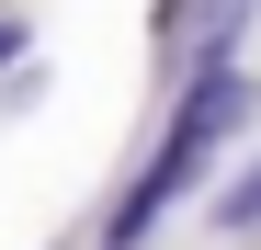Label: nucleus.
<instances>
[{
  "instance_id": "f257e3e1",
  "label": "nucleus",
  "mask_w": 261,
  "mask_h": 250,
  "mask_svg": "<svg viewBox=\"0 0 261 250\" xmlns=\"http://www.w3.org/2000/svg\"><path fill=\"white\" fill-rule=\"evenodd\" d=\"M250 12H261V0H193V23L170 34V57H159V80L182 91V80H204V68H227V57L250 46Z\"/></svg>"
},
{
  "instance_id": "f03ea898",
  "label": "nucleus",
  "mask_w": 261,
  "mask_h": 250,
  "mask_svg": "<svg viewBox=\"0 0 261 250\" xmlns=\"http://www.w3.org/2000/svg\"><path fill=\"white\" fill-rule=\"evenodd\" d=\"M216 228H227V239H261V159H250L227 193H216Z\"/></svg>"
},
{
  "instance_id": "7ed1b4c3",
  "label": "nucleus",
  "mask_w": 261,
  "mask_h": 250,
  "mask_svg": "<svg viewBox=\"0 0 261 250\" xmlns=\"http://www.w3.org/2000/svg\"><path fill=\"white\" fill-rule=\"evenodd\" d=\"M193 23V0H159V46H170V34H182Z\"/></svg>"
},
{
  "instance_id": "20e7f679",
  "label": "nucleus",
  "mask_w": 261,
  "mask_h": 250,
  "mask_svg": "<svg viewBox=\"0 0 261 250\" xmlns=\"http://www.w3.org/2000/svg\"><path fill=\"white\" fill-rule=\"evenodd\" d=\"M12 57H23V23H12V12H0V68H12Z\"/></svg>"
}]
</instances>
